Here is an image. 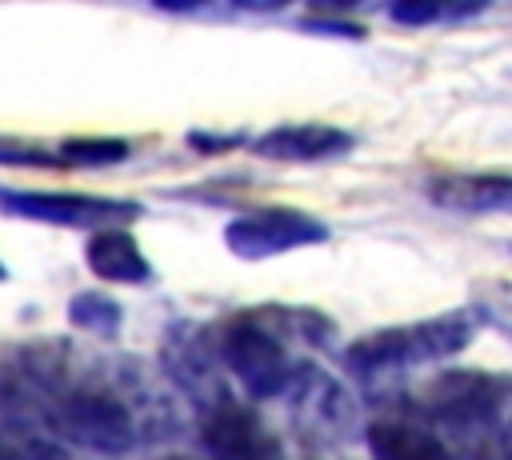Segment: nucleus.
I'll use <instances>...</instances> for the list:
<instances>
[{
	"mask_svg": "<svg viewBox=\"0 0 512 460\" xmlns=\"http://www.w3.org/2000/svg\"><path fill=\"white\" fill-rule=\"evenodd\" d=\"M472 320L468 312H444V316H428L416 324H400V328H384L372 332L364 340H356L348 348V364L360 376H376V372H396V368H412V364H428V360H444L456 356L472 344Z\"/></svg>",
	"mask_w": 512,
	"mask_h": 460,
	"instance_id": "obj_1",
	"label": "nucleus"
},
{
	"mask_svg": "<svg viewBox=\"0 0 512 460\" xmlns=\"http://www.w3.org/2000/svg\"><path fill=\"white\" fill-rule=\"evenodd\" d=\"M48 420L68 444H80L104 456H120L136 444V416L112 388H96V384L64 388L52 396Z\"/></svg>",
	"mask_w": 512,
	"mask_h": 460,
	"instance_id": "obj_2",
	"label": "nucleus"
},
{
	"mask_svg": "<svg viewBox=\"0 0 512 460\" xmlns=\"http://www.w3.org/2000/svg\"><path fill=\"white\" fill-rule=\"evenodd\" d=\"M216 356L244 384V392L256 396V400L284 396L288 384H292V372H296L280 336L256 316L224 320L220 332H216Z\"/></svg>",
	"mask_w": 512,
	"mask_h": 460,
	"instance_id": "obj_3",
	"label": "nucleus"
},
{
	"mask_svg": "<svg viewBox=\"0 0 512 460\" xmlns=\"http://www.w3.org/2000/svg\"><path fill=\"white\" fill-rule=\"evenodd\" d=\"M512 400V384L496 380L488 372H444L428 380L420 404L428 416L456 432H480L492 428L504 416V404Z\"/></svg>",
	"mask_w": 512,
	"mask_h": 460,
	"instance_id": "obj_4",
	"label": "nucleus"
},
{
	"mask_svg": "<svg viewBox=\"0 0 512 460\" xmlns=\"http://www.w3.org/2000/svg\"><path fill=\"white\" fill-rule=\"evenodd\" d=\"M0 212L60 224V228H120L140 216L136 200H108V196H80V192H32V188H0Z\"/></svg>",
	"mask_w": 512,
	"mask_h": 460,
	"instance_id": "obj_5",
	"label": "nucleus"
},
{
	"mask_svg": "<svg viewBox=\"0 0 512 460\" xmlns=\"http://www.w3.org/2000/svg\"><path fill=\"white\" fill-rule=\"evenodd\" d=\"M328 240V228L300 212V208H256V212H244L236 216L228 228H224V244L240 256V260H268L276 252H288V248H304V244H320Z\"/></svg>",
	"mask_w": 512,
	"mask_h": 460,
	"instance_id": "obj_6",
	"label": "nucleus"
},
{
	"mask_svg": "<svg viewBox=\"0 0 512 460\" xmlns=\"http://www.w3.org/2000/svg\"><path fill=\"white\" fill-rule=\"evenodd\" d=\"M296 408V424L320 440H340L352 432L356 424V404L352 396L344 392L340 380H332L328 372L312 368V364H300L292 372V384L284 392Z\"/></svg>",
	"mask_w": 512,
	"mask_h": 460,
	"instance_id": "obj_7",
	"label": "nucleus"
},
{
	"mask_svg": "<svg viewBox=\"0 0 512 460\" xmlns=\"http://www.w3.org/2000/svg\"><path fill=\"white\" fill-rule=\"evenodd\" d=\"M204 444L212 460H284L280 440L240 404L204 412Z\"/></svg>",
	"mask_w": 512,
	"mask_h": 460,
	"instance_id": "obj_8",
	"label": "nucleus"
},
{
	"mask_svg": "<svg viewBox=\"0 0 512 460\" xmlns=\"http://www.w3.org/2000/svg\"><path fill=\"white\" fill-rule=\"evenodd\" d=\"M164 364H168V376H172L204 412L232 404V396H228V388H224V376H220V356H216V348H208L200 336L176 332V336L168 340V348H164Z\"/></svg>",
	"mask_w": 512,
	"mask_h": 460,
	"instance_id": "obj_9",
	"label": "nucleus"
},
{
	"mask_svg": "<svg viewBox=\"0 0 512 460\" xmlns=\"http://www.w3.org/2000/svg\"><path fill=\"white\" fill-rule=\"evenodd\" d=\"M252 152L280 164H312V160H336L352 152V136L336 124H280L256 136Z\"/></svg>",
	"mask_w": 512,
	"mask_h": 460,
	"instance_id": "obj_10",
	"label": "nucleus"
},
{
	"mask_svg": "<svg viewBox=\"0 0 512 460\" xmlns=\"http://www.w3.org/2000/svg\"><path fill=\"white\" fill-rule=\"evenodd\" d=\"M368 448H372V460H452L448 444L424 420H412L400 412L372 420Z\"/></svg>",
	"mask_w": 512,
	"mask_h": 460,
	"instance_id": "obj_11",
	"label": "nucleus"
},
{
	"mask_svg": "<svg viewBox=\"0 0 512 460\" xmlns=\"http://www.w3.org/2000/svg\"><path fill=\"white\" fill-rule=\"evenodd\" d=\"M428 196L456 212H504L512 216V176L496 172H452L428 180Z\"/></svg>",
	"mask_w": 512,
	"mask_h": 460,
	"instance_id": "obj_12",
	"label": "nucleus"
},
{
	"mask_svg": "<svg viewBox=\"0 0 512 460\" xmlns=\"http://www.w3.org/2000/svg\"><path fill=\"white\" fill-rule=\"evenodd\" d=\"M84 256H88V268H92L100 280H108V284H144V280L152 276L148 256L140 252L136 236L124 232V228L92 232Z\"/></svg>",
	"mask_w": 512,
	"mask_h": 460,
	"instance_id": "obj_13",
	"label": "nucleus"
},
{
	"mask_svg": "<svg viewBox=\"0 0 512 460\" xmlns=\"http://www.w3.org/2000/svg\"><path fill=\"white\" fill-rule=\"evenodd\" d=\"M60 164H72V168H108V164H120L128 160V140H116V136H72L60 144Z\"/></svg>",
	"mask_w": 512,
	"mask_h": 460,
	"instance_id": "obj_14",
	"label": "nucleus"
},
{
	"mask_svg": "<svg viewBox=\"0 0 512 460\" xmlns=\"http://www.w3.org/2000/svg\"><path fill=\"white\" fill-rule=\"evenodd\" d=\"M120 304L108 296V292H80V296H72L68 300V320L76 324V328H88V332H96V336H112V332H120Z\"/></svg>",
	"mask_w": 512,
	"mask_h": 460,
	"instance_id": "obj_15",
	"label": "nucleus"
},
{
	"mask_svg": "<svg viewBox=\"0 0 512 460\" xmlns=\"http://www.w3.org/2000/svg\"><path fill=\"white\" fill-rule=\"evenodd\" d=\"M0 164H12V168H48V164H60V156H52L44 148H32L24 140H0Z\"/></svg>",
	"mask_w": 512,
	"mask_h": 460,
	"instance_id": "obj_16",
	"label": "nucleus"
},
{
	"mask_svg": "<svg viewBox=\"0 0 512 460\" xmlns=\"http://www.w3.org/2000/svg\"><path fill=\"white\" fill-rule=\"evenodd\" d=\"M388 16L392 20H400V24H428V20H436V16H444V8L440 4H412V0H400V4H392L388 8Z\"/></svg>",
	"mask_w": 512,
	"mask_h": 460,
	"instance_id": "obj_17",
	"label": "nucleus"
},
{
	"mask_svg": "<svg viewBox=\"0 0 512 460\" xmlns=\"http://www.w3.org/2000/svg\"><path fill=\"white\" fill-rule=\"evenodd\" d=\"M0 460H12V456H8V452H4V448H0Z\"/></svg>",
	"mask_w": 512,
	"mask_h": 460,
	"instance_id": "obj_18",
	"label": "nucleus"
},
{
	"mask_svg": "<svg viewBox=\"0 0 512 460\" xmlns=\"http://www.w3.org/2000/svg\"><path fill=\"white\" fill-rule=\"evenodd\" d=\"M172 460H188V456H172Z\"/></svg>",
	"mask_w": 512,
	"mask_h": 460,
	"instance_id": "obj_19",
	"label": "nucleus"
},
{
	"mask_svg": "<svg viewBox=\"0 0 512 460\" xmlns=\"http://www.w3.org/2000/svg\"><path fill=\"white\" fill-rule=\"evenodd\" d=\"M0 280H4V264H0Z\"/></svg>",
	"mask_w": 512,
	"mask_h": 460,
	"instance_id": "obj_20",
	"label": "nucleus"
}]
</instances>
